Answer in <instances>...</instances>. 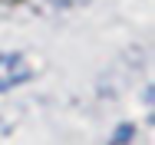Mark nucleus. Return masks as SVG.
I'll return each mask as SVG.
<instances>
[{"label":"nucleus","mask_w":155,"mask_h":145,"mask_svg":"<svg viewBox=\"0 0 155 145\" xmlns=\"http://www.w3.org/2000/svg\"><path fill=\"white\" fill-rule=\"evenodd\" d=\"M27 79H30L27 59L17 56V53H0V92L20 86V83H27Z\"/></svg>","instance_id":"nucleus-1"}]
</instances>
